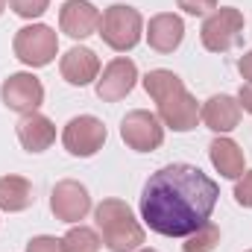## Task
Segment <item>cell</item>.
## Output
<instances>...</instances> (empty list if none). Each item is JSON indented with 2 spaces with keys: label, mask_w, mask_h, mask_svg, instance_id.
<instances>
[{
  "label": "cell",
  "mask_w": 252,
  "mask_h": 252,
  "mask_svg": "<svg viewBox=\"0 0 252 252\" xmlns=\"http://www.w3.org/2000/svg\"><path fill=\"white\" fill-rule=\"evenodd\" d=\"M138 252H156V250H138Z\"/></svg>",
  "instance_id": "obj_28"
},
{
  "label": "cell",
  "mask_w": 252,
  "mask_h": 252,
  "mask_svg": "<svg viewBox=\"0 0 252 252\" xmlns=\"http://www.w3.org/2000/svg\"><path fill=\"white\" fill-rule=\"evenodd\" d=\"M27 252H64L62 238H53V235H38L27 244Z\"/></svg>",
  "instance_id": "obj_22"
},
{
  "label": "cell",
  "mask_w": 252,
  "mask_h": 252,
  "mask_svg": "<svg viewBox=\"0 0 252 252\" xmlns=\"http://www.w3.org/2000/svg\"><path fill=\"white\" fill-rule=\"evenodd\" d=\"M62 144L70 156L91 158L106 144V126L94 115H79V118L67 121V126H64V132H62Z\"/></svg>",
  "instance_id": "obj_8"
},
{
  "label": "cell",
  "mask_w": 252,
  "mask_h": 252,
  "mask_svg": "<svg viewBox=\"0 0 252 252\" xmlns=\"http://www.w3.org/2000/svg\"><path fill=\"white\" fill-rule=\"evenodd\" d=\"M12 50L15 56L30 67H44L56 59L59 53V38L56 32L47 27V24H30L24 30L15 32V41H12Z\"/></svg>",
  "instance_id": "obj_6"
},
{
  "label": "cell",
  "mask_w": 252,
  "mask_h": 252,
  "mask_svg": "<svg viewBox=\"0 0 252 252\" xmlns=\"http://www.w3.org/2000/svg\"><path fill=\"white\" fill-rule=\"evenodd\" d=\"M176 3L188 15H208V12L217 9V0H176Z\"/></svg>",
  "instance_id": "obj_24"
},
{
  "label": "cell",
  "mask_w": 252,
  "mask_h": 252,
  "mask_svg": "<svg viewBox=\"0 0 252 252\" xmlns=\"http://www.w3.org/2000/svg\"><path fill=\"white\" fill-rule=\"evenodd\" d=\"M238 103H241L244 112H250L252 115V85H241V91H238Z\"/></svg>",
  "instance_id": "obj_25"
},
{
  "label": "cell",
  "mask_w": 252,
  "mask_h": 252,
  "mask_svg": "<svg viewBox=\"0 0 252 252\" xmlns=\"http://www.w3.org/2000/svg\"><path fill=\"white\" fill-rule=\"evenodd\" d=\"M217 244H220V229L205 220L196 232H190L188 241H185L182 247H185V252H214Z\"/></svg>",
  "instance_id": "obj_20"
},
{
  "label": "cell",
  "mask_w": 252,
  "mask_h": 252,
  "mask_svg": "<svg viewBox=\"0 0 252 252\" xmlns=\"http://www.w3.org/2000/svg\"><path fill=\"white\" fill-rule=\"evenodd\" d=\"M235 199H238V205L252 208V170L238 179V185H235Z\"/></svg>",
  "instance_id": "obj_23"
},
{
  "label": "cell",
  "mask_w": 252,
  "mask_h": 252,
  "mask_svg": "<svg viewBox=\"0 0 252 252\" xmlns=\"http://www.w3.org/2000/svg\"><path fill=\"white\" fill-rule=\"evenodd\" d=\"M50 211L56 214V220L62 223H76L85 220V214L91 211V196L85 185L73 182V179H62L53 193H50Z\"/></svg>",
  "instance_id": "obj_11"
},
{
  "label": "cell",
  "mask_w": 252,
  "mask_h": 252,
  "mask_svg": "<svg viewBox=\"0 0 252 252\" xmlns=\"http://www.w3.org/2000/svg\"><path fill=\"white\" fill-rule=\"evenodd\" d=\"M18 141L27 153H44L53 141H56V126L50 118L30 112L18 121Z\"/></svg>",
  "instance_id": "obj_15"
},
{
  "label": "cell",
  "mask_w": 252,
  "mask_h": 252,
  "mask_svg": "<svg viewBox=\"0 0 252 252\" xmlns=\"http://www.w3.org/2000/svg\"><path fill=\"white\" fill-rule=\"evenodd\" d=\"M94 220L112 252H135L144 244V229L124 199H103L94 208Z\"/></svg>",
  "instance_id": "obj_3"
},
{
  "label": "cell",
  "mask_w": 252,
  "mask_h": 252,
  "mask_svg": "<svg viewBox=\"0 0 252 252\" xmlns=\"http://www.w3.org/2000/svg\"><path fill=\"white\" fill-rule=\"evenodd\" d=\"M208 158L214 164V170L226 179H241L244 176V150L232 141V138H214L211 147H208Z\"/></svg>",
  "instance_id": "obj_17"
},
{
  "label": "cell",
  "mask_w": 252,
  "mask_h": 252,
  "mask_svg": "<svg viewBox=\"0 0 252 252\" xmlns=\"http://www.w3.org/2000/svg\"><path fill=\"white\" fill-rule=\"evenodd\" d=\"M64 252H100V238L88 226H73L62 238Z\"/></svg>",
  "instance_id": "obj_19"
},
{
  "label": "cell",
  "mask_w": 252,
  "mask_h": 252,
  "mask_svg": "<svg viewBox=\"0 0 252 252\" xmlns=\"http://www.w3.org/2000/svg\"><path fill=\"white\" fill-rule=\"evenodd\" d=\"M220 188L193 164H167L156 170L141 193L144 223L164 238H188L214 211Z\"/></svg>",
  "instance_id": "obj_1"
},
{
  "label": "cell",
  "mask_w": 252,
  "mask_h": 252,
  "mask_svg": "<svg viewBox=\"0 0 252 252\" xmlns=\"http://www.w3.org/2000/svg\"><path fill=\"white\" fill-rule=\"evenodd\" d=\"M3 9H6V0H0V15H3Z\"/></svg>",
  "instance_id": "obj_27"
},
{
  "label": "cell",
  "mask_w": 252,
  "mask_h": 252,
  "mask_svg": "<svg viewBox=\"0 0 252 252\" xmlns=\"http://www.w3.org/2000/svg\"><path fill=\"white\" fill-rule=\"evenodd\" d=\"M199 121L208 126L211 132H232L241 124V103L229 94H214L205 100V106L199 109Z\"/></svg>",
  "instance_id": "obj_13"
},
{
  "label": "cell",
  "mask_w": 252,
  "mask_h": 252,
  "mask_svg": "<svg viewBox=\"0 0 252 252\" xmlns=\"http://www.w3.org/2000/svg\"><path fill=\"white\" fill-rule=\"evenodd\" d=\"M141 32H144V18L138 9L132 6H124V3H115L103 12L100 18V38L118 50V53H126L132 50L138 41H141Z\"/></svg>",
  "instance_id": "obj_4"
},
{
  "label": "cell",
  "mask_w": 252,
  "mask_h": 252,
  "mask_svg": "<svg viewBox=\"0 0 252 252\" xmlns=\"http://www.w3.org/2000/svg\"><path fill=\"white\" fill-rule=\"evenodd\" d=\"M32 185L24 176H0V211L18 214L32 205Z\"/></svg>",
  "instance_id": "obj_18"
},
{
  "label": "cell",
  "mask_w": 252,
  "mask_h": 252,
  "mask_svg": "<svg viewBox=\"0 0 252 252\" xmlns=\"http://www.w3.org/2000/svg\"><path fill=\"white\" fill-rule=\"evenodd\" d=\"M121 138L135 153H153L164 144V126L158 121V115L135 109L121 121Z\"/></svg>",
  "instance_id": "obj_7"
},
{
  "label": "cell",
  "mask_w": 252,
  "mask_h": 252,
  "mask_svg": "<svg viewBox=\"0 0 252 252\" xmlns=\"http://www.w3.org/2000/svg\"><path fill=\"white\" fill-rule=\"evenodd\" d=\"M247 252H252V250H247Z\"/></svg>",
  "instance_id": "obj_29"
},
{
  "label": "cell",
  "mask_w": 252,
  "mask_h": 252,
  "mask_svg": "<svg viewBox=\"0 0 252 252\" xmlns=\"http://www.w3.org/2000/svg\"><path fill=\"white\" fill-rule=\"evenodd\" d=\"M144 88L147 94L156 100L158 106V121L170 126L173 132H190L199 121V106L185 88V82L173 73V70H150L144 76Z\"/></svg>",
  "instance_id": "obj_2"
},
{
  "label": "cell",
  "mask_w": 252,
  "mask_h": 252,
  "mask_svg": "<svg viewBox=\"0 0 252 252\" xmlns=\"http://www.w3.org/2000/svg\"><path fill=\"white\" fill-rule=\"evenodd\" d=\"M238 70H241V76H244V79H247V82L252 85V50L241 56V62H238Z\"/></svg>",
  "instance_id": "obj_26"
},
{
  "label": "cell",
  "mask_w": 252,
  "mask_h": 252,
  "mask_svg": "<svg viewBox=\"0 0 252 252\" xmlns=\"http://www.w3.org/2000/svg\"><path fill=\"white\" fill-rule=\"evenodd\" d=\"M9 6H12V12L15 15H21V18H38V15H44L47 12V6H50V0H9Z\"/></svg>",
  "instance_id": "obj_21"
},
{
  "label": "cell",
  "mask_w": 252,
  "mask_h": 252,
  "mask_svg": "<svg viewBox=\"0 0 252 252\" xmlns=\"http://www.w3.org/2000/svg\"><path fill=\"white\" fill-rule=\"evenodd\" d=\"M100 12L91 0H64L59 12V27L70 38H88L100 30Z\"/></svg>",
  "instance_id": "obj_12"
},
{
  "label": "cell",
  "mask_w": 252,
  "mask_h": 252,
  "mask_svg": "<svg viewBox=\"0 0 252 252\" xmlns=\"http://www.w3.org/2000/svg\"><path fill=\"white\" fill-rule=\"evenodd\" d=\"M0 100L6 109L18 115H30V112H38V106L44 103V85L32 73H12L0 85Z\"/></svg>",
  "instance_id": "obj_9"
},
{
  "label": "cell",
  "mask_w": 252,
  "mask_h": 252,
  "mask_svg": "<svg viewBox=\"0 0 252 252\" xmlns=\"http://www.w3.org/2000/svg\"><path fill=\"white\" fill-rule=\"evenodd\" d=\"M135 82H138L135 62L126 59V56H118L103 67V76L97 79V97L103 103H118L135 88Z\"/></svg>",
  "instance_id": "obj_10"
},
{
  "label": "cell",
  "mask_w": 252,
  "mask_h": 252,
  "mask_svg": "<svg viewBox=\"0 0 252 252\" xmlns=\"http://www.w3.org/2000/svg\"><path fill=\"white\" fill-rule=\"evenodd\" d=\"M185 38V24L179 15L173 12H161L156 18H150V27H147V41L156 53H173Z\"/></svg>",
  "instance_id": "obj_14"
},
{
  "label": "cell",
  "mask_w": 252,
  "mask_h": 252,
  "mask_svg": "<svg viewBox=\"0 0 252 252\" xmlns=\"http://www.w3.org/2000/svg\"><path fill=\"white\" fill-rule=\"evenodd\" d=\"M59 70H62L64 82L82 88V85H88V82L97 79V73H100V59H97V53L88 50V47H70L62 56Z\"/></svg>",
  "instance_id": "obj_16"
},
{
  "label": "cell",
  "mask_w": 252,
  "mask_h": 252,
  "mask_svg": "<svg viewBox=\"0 0 252 252\" xmlns=\"http://www.w3.org/2000/svg\"><path fill=\"white\" fill-rule=\"evenodd\" d=\"M199 38H202V47L211 53H226V50L238 47L244 38V12L232 9V6L214 9L202 24Z\"/></svg>",
  "instance_id": "obj_5"
}]
</instances>
